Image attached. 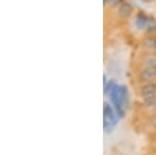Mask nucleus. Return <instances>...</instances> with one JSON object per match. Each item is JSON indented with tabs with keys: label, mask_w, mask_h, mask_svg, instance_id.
Listing matches in <instances>:
<instances>
[{
	"label": "nucleus",
	"mask_w": 156,
	"mask_h": 155,
	"mask_svg": "<svg viewBox=\"0 0 156 155\" xmlns=\"http://www.w3.org/2000/svg\"><path fill=\"white\" fill-rule=\"evenodd\" d=\"M148 21H149V19L147 18V16H145L144 14H140L137 15L136 19H135L134 25L140 30H144V29H147Z\"/></svg>",
	"instance_id": "nucleus-5"
},
{
	"label": "nucleus",
	"mask_w": 156,
	"mask_h": 155,
	"mask_svg": "<svg viewBox=\"0 0 156 155\" xmlns=\"http://www.w3.org/2000/svg\"><path fill=\"white\" fill-rule=\"evenodd\" d=\"M147 30L148 32H154L156 31V20L155 19H149L147 25Z\"/></svg>",
	"instance_id": "nucleus-8"
},
{
	"label": "nucleus",
	"mask_w": 156,
	"mask_h": 155,
	"mask_svg": "<svg viewBox=\"0 0 156 155\" xmlns=\"http://www.w3.org/2000/svg\"><path fill=\"white\" fill-rule=\"evenodd\" d=\"M105 5L110 6V7H115V6H120L123 3L122 0H104Z\"/></svg>",
	"instance_id": "nucleus-9"
},
{
	"label": "nucleus",
	"mask_w": 156,
	"mask_h": 155,
	"mask_svg": "<svg viewBox=\"0 0 156 155\" xmlns=\"http://www.w3.org/2000/svg\"><path fill=\"white\" fill-rule=\"evenodd\" d=\"M143 46H144V48L146 50L154 53V52H156V37H146L144 42H143Z\"/></svg>",
	"instance_id": "nucleus-6"
},
{
	"label": "nucleus",
	"mask_w": 156,
	"mask_h": 155,
	"mask_svg": "<svg viewBox=\"0 0 156 155\" xmlns=\"http://www.w3.org/2000/svg\"><path fill=\"white\" fill-rule=\"evenodd\" d=\"M143 64H144L145 68H152V69H156V55L155 54H150V55H147L143 61Z\"/></svg>",
	"instance_id": "nucleus-7"
},
{
	"label": "nucleus",
	"mask_w": 156,
	"mask_h": 155,
	"mask_svg": "<svg viewBox=\"0 0 156 155\" xmlns=\"http://www.w3.org/2000/svg\"><path fill=\"white\" fill-rule=\"evenodd\" d=\"M140 96L143 99L156 96V84L154 82H148V83L144 84L140 89Z\"/></svg>",
	"instance_id": "nucleus-2"
},
{
	"label": "nucleus",
	"mask_w": 156,
	"mask_h": 155,
	"mask_svg": "<svg viewBox=\"0 0 156 155\" xmlns=\"http://www.w3.org/2000/svg\"><path fill=\"white\" fill-rule=\"evenodd\" d=\"M154 114H155V117H156V105L154 106Z\"/></svg>",
	"instance_id": "nucleus-11"
},
{
	"label": "nucleus",
	"mask_w": 156,
	"mask_h": 155,
	"mask_svg": "<svg viewBox=\"0 0 156 155\" xmlns=\"http://www.w3.org/2000/svg\"><path fill=\"white\" fill-rule=\"evenodd\" d=\"M143 100H144V103L146 104V106L154 107L156 105V96H152V97H149V98H146Z\"/></svg>",
	"instance_id": "nucleus-10"
},
{
	"label": "nucleus",
	"mask_w": 156,
	"mask_h": 155,
	"mask_svg": "<svg viewBox=\"0 0 156 155\" xmlns=\"http://www.w3.org/2000/svg\"><path fill=\"white\" fill-rule=\"evenodd\" d=\"M132 12H133V7L131 4L128 3V2H123L119 6L118 15H119L121 18H128V17L131 16Z\"/></svg>",
	"instance_id": "nucleus-3"
},
{
	"label": "nucleus",
	"mask_w": 156,
	"mask_h": 155,
	"mask_svg": "<svg viewBox=\"0 0 156 155\" xmlns=\"http://www.w3.org/2000/svg\"><path fill=\"white\" fill-rule=\"evenodd\" d=\"M103 118H104V129L106 131L112 130V127L115 126L118 123L117 112L109 104L104 103V107H103Z\"/></svg>",
	"instance_id": "nucleus-1"
},
{
	"label": "nucleus",
	"mask_w": 156,
	"mask_h": 155,
	"mask_svg": "<svg viewBox=\"0 0 156 155\" xmlns=\"http://www.w3.org/2000/svg\"><path fill=\"white\" fill-rule=\"evenodd\" d=\"M140 78L144 81H152L156 79V69L152 68H145L140 72Z\"/></svg>",
	"instance_id": "nucleus-4"
}]
</instances>
